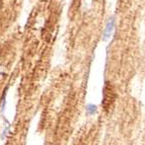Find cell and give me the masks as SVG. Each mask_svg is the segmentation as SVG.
<instances>
[{
	"label": "cell",
	"mask_w": 145,
	"mask_h": 145,
	"mask_svg": "<svg viewBox=\"0 0 145 145\" xmlns=\"http://www.w3.org/2000/svg\"><path fill=\"white\" fill-rule=\"evenodd\" d=\"M115 27H116V18H115V16H112L108 20L104 31H103V42H106L111 39L112 35L115 31Z\"/></svg>",
	"instance_id": "obj_1"
},
{
	"label": "cell",
	"mask_w": 145,
	"mask_h": 145,
	"mask_svg": "<svg viewBox=\"0 0 145 145\" xmlns=\"http://www.w3.org/2000/svg\"><path fill=\"white\" fill-rule=\"evenodd\" d=\"M97 113V106L93 104H87L86 105V114L92 116V115Z\"/></svg>",
	"instance_id": "obj_2"
}]
</instances>
